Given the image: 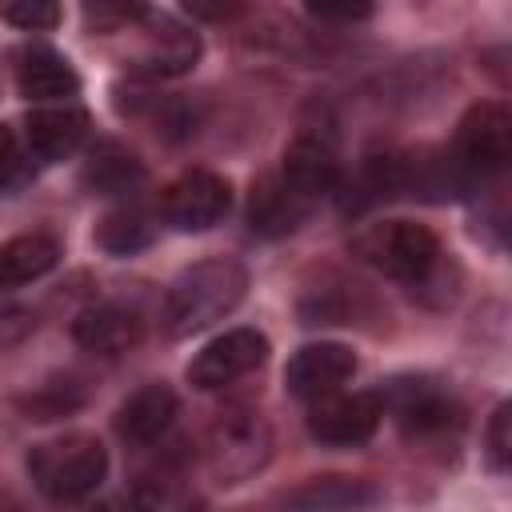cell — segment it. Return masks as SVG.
Masks as SVG:
<instances>
[{"label":"cell","instance_id":"1","mask_svg":"<svg viewBox=\"0 0 512 512\" xmlns=\"http://www.w3.org/2000/svg\"><path fill=\"white\" fill-rule=\"evenodd\" d=\"M248 292V272L232 256H208L188 264L164 296V328L168 336H192L208 324L224 320Z\"/></svg>","mask_w":512,"mask_h":512},{"label":"cell","instance_id":"2","mask_svg":"<svg viewBox=\"0 0 512 512\" xmlns=\"http://www.w3.org/2000/svg\"><path fill=\"white\" fill-rule=\"evenodd\" d=\"M352 256H360L368 268L404 280L412 292H428L448 280V264L440 252V240L432 228L412 220H380L352 236Z\"/></svg>","mask_w":512,"mask_h":512},{"label":"cell","instance_id":"3","mask_svg":"<svg viewBox=\"0 0 512 512\" xmlns=\"http://www.w3.org/2000/svg\"><path fill=\"white\" fill-rule=\"evenodd\" d=\"M28 476L48 500L72 504V500L92 496L104 484L108 452L88 432H68V436H56V440H40L28 452Z\"/></svg>","mask_w":512,"mask_h":512},{"label":"cell","instance_id":"4","mask_svg":"<svg viewBox=\"0 0 512 512\" xmlns=\"http://www.w3.org/2000/svg\"><path fill=\"white\" fill-rule=\"evenodd\" d=\"M208 472L216 484H244L272 456V428L252 408H228L208 428Z\"/></svg>","mask_w":512,"mask_h":512},{"label":"cell","instance_id":"5","mask_svg":"<svg viewBox=\"0 0 512 512\" xmlns=\"http://www.w3.org/2000/svg\"><path fill=\"white\" fill-rule=\"evenodd\" d=\"M512 156V116L504 104H472L464 112V120L456 124V140H452V172L460 176V184L468 180H488L496 172H504Z\"/></svg>","mask_w":512,"mask_h":512},{"label":"cell","instance_id":"6","mask_svg":"<svg viewBox=\"0 0 512 512\" xmlns=\"http://www.w3.org/2000/svg\"><path fill=\"white\" fill-rule=\"evenodd\" d=\"M264 360H268V336L256 332V328H232V332L208 340L192 356L188 384L192 388H204V392H216V388H228V384L244 380Z\"/></svg>","mask_w":512,"mask_h":512},{"label":"cell","instance_id":"7","mask_svg":"<svg viewBox=\"0 0 512 512\" xmlns=\"http://www.w3.org/2000/svg\"><path fill=\"white\" fill-rule=\"evenodd\" d=\"M228 208H232V188L224 176H216L208 168L184 172L164 192V220L180 232H204V228L220 224L228 216Z\"/></svg>","mask_w":512,"mask_h":512},{"label":"cell","instance_id":"8","mask_svg":"<svg viewBox=\"0 0 512 512\" xmlns=\"http://www.w3.org/2000/svg\"><path fill=\"white\" fill-rule=\"evenodd\" d=\"M380 396L372 392H324V396H312V408H308V432L320 440V444H336V448H352V444H364L376 424H380Z\"/></svg>","mask_w":512,"mask_h":512},{"label":"cell","instance_id":"9","mask_svg":"<svg viewBox=\"0 0 512 512\" xmlns=\"http://www.w3.org/2000/svg\"><path fill=\"white\" fill-rule=\"evenodd\" d=\"M392 412L408 440H436L460 428V408L452 396L436 392L424 380H400L392 388Z\"/></svg>","mask_w":512,"mask_h":512},{"label":"cell","instance_id":"10","mask_svg":"<svg viewBox=\"0 0 512 512\" xmlns=\"http://www.w3.org/2000/svg\"><path fill=\"white\" fill-rule=\"evenodd\" d=\"M88 136V112L76 108V104H44V108H32L28 120H24V140H28V152L40 160V164H56L64 156H72Z\"/></svg>","mask_w":512,"mask_h":512},{"label":"cell","instance_id":"11","mask_svg":"<svg viewBox=\"0 0 512 512\" xmlns=\"http://www.w3.org/2000/svg\"><path fill=\"white\" fill-rule=\"evenodd\" d=\"M352 372H356V356H352V348L332 344V340H320V344H304V348L288 360V368H284V384H288L292 396L312 400V396L336 392Z\"/></svg>","mask_w":512,"mask_h":512},{"label":"cell","instance_id":"12","mask_svg":"<svg viewBox=\"0 0 512 512\" xmlns=\"http://www.w3.org/2000/svg\"><path fill=\"white\" fill-rule=\"evenodd\" d=\"M312 196H304L296 184H288L280 172H268L252 184L248 196V224L260 236H284L292 228H300L312 212Z\"/></svg>","mask_w":512,"mask_h":512},{"label":"cell","instance_id":"13","mask_svg":"<svg viewBox=\"0 0 512 512\" xmlns=\"http://www.w3.org/2000/svg\"><path fill=\"white\" fill-rule=\"evenodd\" d=\"M72 336L84 352H96V356H120L128 348H136L144 340V320L140 312L132 308H120V304H96V308H84L76 320H72Z\"/></svg>","mask_w":512,"mask_h":512},{"label":"cell","instance_id":"14","mask_svg":"<svg viewBox=\"0 0 512 512\" xmlns=\"http://www.w3.org/2000/svg\"><path fill=\"white\" fill-rule=\"evenodd\" d=\"M176 412H180V400H176L172 388H164V384H144V388H136V392L116 408V432H120L124 444L144 448V444H156V440L172 428Z\"/></svg>","mask_w":512,"mask_h":512},{"label":"cell","instance_id":"15","mask_svg":"<svg viewBox=\"0 0 512 512\" xmlns=\"http://www.w3.org/2000/svg\"><path fill=\"white\" fill-rule=\"evenodd\" d=\"M200 60V36L168 16L152 20L136 52V68L148 76H184Z\"/></svg>","mask_w":512,"mask_h":512},{"label":"cell","instance_id":"16","mask_svg":"<svg viewBox=\"0 0 512 512\" xmlns=\"http://www.w3.org/2000/svg\"><path fill=\"white\" fill-rule=\"evenodd\" d=\"M280 176L288 184H296L304 196L320 200L324 192H332L340 184V160H336V148L320 136H296L288 148H284V164H280Z\"/></svg>","mask_w":512,"mask_h":512},{"label":"cell","instance_id":"17","mask_svg":"<svg viewBox=\"0 0 512 512\" xmlns=\"http://www.w3.org/2000/svg\"><path fill=\"white\" fill-rule=\"evenodd\" d=\"M16 88L20 96L36 100V104H52V100H68L80 88L76 68L52 52V48H24L16 56Z\"/></svg>","mask_w":512,"mask_h":512},{"label":"cell","instance_id":"18","mask_svg":"<svg viewBox=\"0 0 512 512\" xmlns=\"http://www.w3.org/2000/svg\"><path fill=\"white\" fill-rule=\"evenodd\" d=\"M60 260V240L48 232H24L12 236L8 244H0V292L24 288L32 280H40L44 272H52Z\"/></svg>","mask_w":512,"mask_h":512},{"label":"cell","instance_id":"19","mask_svg":"<svg viewBox=\"0 0 512 512\" xmlns=\"http://www.w3.org/2000/svg\"><path fill=\"white\" fill-rule=\"evenodd\" d=\"M84 184H88L92 192H100V196H128L132 188L144 184V164H140L128 148L104 140V144H96L92 156L84 160Z\"/></svg>","mask_w":512,"mask_h":512},{"label":"cell","instance_id":"20","mask_svg":"<svg viewBox=\"0 0 512 512\" xmlns=\"http://www.w3.org/2000/svg\"><path fill=\"white\" fill-rule=\"evenodd\" d=\"M372 500L376 492L352 476H316L284 496V504L292 508H352V504H372Z\"/></svg>","mask_w":512,"mask_h":512},{"label":"cell","instance_id":"21","mask_svg":"<svg viewBox=\"0 0 512 512\" xmlns=\"http://www.w3.org/2000/svg\"><path fill=\"white\" fill-rule=\"evenodd\" d=\"M96 244L104 252H112V256H132V252L152 244V224H148V216L140 208H116V212H108L100 220Z\"/></svg>","mask_w":512,"mask_h":512},{"label":"cell","instance_id":"22","mask_svg":"<svg viewBox=\"0 0 512 512\" xmlns=\"http://www.w3.org/2000/svg\"><path fill=\"white\" fill-rule=\"evenodd\" d=\"M88 32H124L148 16V0H80Z\"/></svg>","mask_w":512,"mask_h":512},{"label":"cell","instance_id":"23","mask_svg":"<svg viewBox=\"0 0 512 512\" xmlns=\"http://www.w3.org/2000/svg\"><path fill=\"white\" fill-rule=\"evenodd\" d=\"M0 16L24 32H48L60 24V0H0Z\"/></svg>","mask_w":512,"mask_h":512},{"label":"cell","instance_id":"24","mask_svg":"<svg viewBox=\"0 0 512 512\" xmlns=\"http://www.w3.org/2000/svg\"><path fill=\"white\" fill-rule=\"evenodd\" d=\"M488 456L496 472H508L512 464V404H500L488 424Z\"/></svg>","mask_w":512,"mask_h":512},{"label":"cell","instance_id":"25","mask_svg":"<svg viewBox=\"0 0 512 512\" xmlns=\"http://www.w3.org/2000/svg\"><path fill=\"white\" fill-rule=\"evenodd\" d=\"M304 8L324 24H356L372 16V0H304Z\"/></svg>","mask_w":512,"mask_h":512},{"label":"cell","instance_id":"26","mask_svg":"<svg viewBox=\"0 0 512 512\" xmlns=\"http://www.w3.org/2000/svg\"><path fill=\"white\" fill-rule=\"evenodd\" d=\"M32 328H36V316H32L28 308H16V304L0 308V352L24 344V340L32 336Z\"/></svg>","mask_w":512,"mask_h":512},{"label":"cell","instance_id":"27","mask_svg":"<svg viewBox=\"0 0 512 512\" xmlns=\"http://www.w3.org/2000/svg\"><path fill=\"white\" fill-rule=\"evenodd\" d=\"M248 0H180V8L192 16V20H204V24H228L244 12Z\"/></svg>","mask_w":512,"mask_h":512},{"label":"cell","instance_id":"28","mask_svg":"<svg viewBox=\"0 0 512 512\" xmlns=\"http://www.w3.org/2000/svg\"><path fill=\"white\" fill-rule=\"evenodd\" d=\"M24 172V160H20V144L12 136V128L0 124V192H8Z\"/></svg>","mask_w":512,"mask_h":512}]
</instances>
